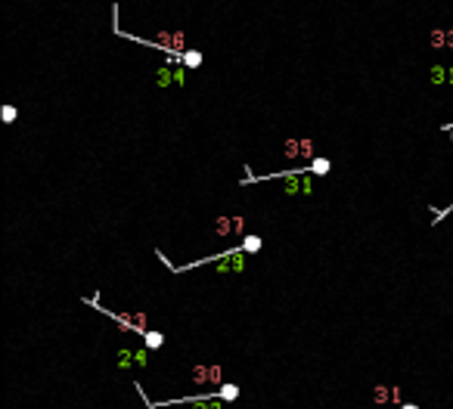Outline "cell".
<instances>
[{"label": "cell", "instance_id": "11", "mask_svg": "<svg viewBox=\"0 0 453 409\" xmlns=\"http://www.w3.org/2000/svg\"><path fill=\"white\" fill-rule=\"evenodd\" d=\"M13 118H16V109H13V106H3V121L13 124Z\"/></svg>", "mask_w": 453, "mask_h": 409}, {"label": "cell", "instance_id": "12", "mask_svg": "<svg viewBox=\"0 0 453 409\" xmlns=\"http://www.w3.org/2000/svg\"><path fill=\"white\" fill-rule=\"evenodd\" d=\"M400 409H419V406H416V403H404V406H400Z\"/></svg>", "mask_w": 453, "mask_h": 409}, {"label": "cell", "instance_id": "8", "mask_svg": "<svg viewBox=\"0 0 453 409\" xmlns=\"http://www.w3.org/2000/svg\"><path fill=\"white\" fill-rule=\"evenodd\" d=\"M202 65V53L199 50H187L183 53V68H199Z\"/></svg>", "mask_w": 453, "mask_h": 409}, {"label": "cell", "instance_id": "2", "mask_svg": "<svg viewBox=\"0 0 453 409\" xmlns=\"http://www.w3.org/2000/svg\"><path fill=\"white\" fill-rule=\"evenodd\" d=\"M245 270V251L242 248H226L217 254V273H242Z\"/></svg>", "mask_w": 453, "mask_h": 409}, {"label": "cell", "instance_id": "3", "mask_svg": "<svg viewBox=\"0 0 453 409\" xmlns=\"http://www.w3.org/2000/svg\"><path fill=\"white\" fill-rule=\"evenodd\" d=\"M155 84L158 87H171V84H177V68H155Z\"/></svg>", "mask_w": 453, "mask_h": 409}, {"label": "cell", "instance_id": "5", "mask_svg": "<svg viewBox=\"0 0 453 409\" xmlns=\"http://www.w3.org/2000/svg\"><path fill=\"white\" fill-rule=\"evenodd\" d=\"M143 344L149 347V351H158V347L165 344V335H162V332H149V329H146V332H143Z\"/></svg>", "mask_w": 453, "mask_h": 409}, {"label": "cell", "instance_id": "7", "mask_svg": "<svg viewBox=\"0 0 453 409\" xmlns=\"http://www.w3.org/2000/svg\"><path fill=\"white\" fill-rule=\"evenodd\" d=\"M192 409H224V400H221V397H208V394H205L202 400H199V403H192Z\"/></svg>", "mask_w": 453, "mask_h": 409}, {"label": "cell", "instance_id": "4", "mask_svg": "<svg viewBox=\"0 0 453 409\" xmlns=\"http://www.w3.org/2000/svg\"><path fill=\"white\" fill-rule=\"evenodd\" d=\"M217 397H221L224 403H233V400H239V385H233V381H230V385H221V388H217Z\"/></svg>", "mask_w": 453, "mask_h": 409}, {"label": "cell", "instance_id": "1", "mask_svg": "<svg viewBox=\"0 0 453 409\" xmlns=\"http://www.w3.org/2000/svg\"><path fill=\"white\" fill-rule=\"evenodd\" d=\"M115 366L118 369H146L149 366V347H137V351H131V347H124V351L115 353Z\"/></svg>", "mask_w": 453, "mask_h": 409}, {"label": "cell", "instance_id": "10", "mask_svg": "<svg viewBox=\"0 0 453 409\" xmlns=\"http://www.w3.org/2000/svg\"><path fill=\"white\" fill-rule=\"evenodd\" d=\"M447 74H450V68L434 65V68H432V84H444V81H447Z\"/></svg>", "mask_w": 453, "mask_h": 409}, {"label": "cell", "instance_id": "6", "mask_svg": "<svg viewBox=\"0 0 453 409\" xmlns=\"http://www.w3.org/2000/svg\"><path fill=\"white\" fill-rule=\"evenodd\" d=\"M261 245H264L261 236H245V239H242V251H245V254H258Z\"/></svg>", "mask_w": 453, "mask_h": 409}, {"label": "cell", "instance_id": "9", "mask_svg": "<svg viewBox=\"0 0 453 409\" xmlns=\"http://www.w3.org/2000/svg\"><path fill=\"white\" fill-rule=\"evenodd\" d=\"M307 167H310V174H323L326 177V174H329V158H314Z\"/></svg>", "mask_w": 453, "mask_h": 409}]
</instances>
